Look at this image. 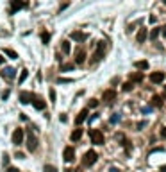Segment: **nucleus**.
Instances as JSON below:
<instances>
[{"label":"nucleus","instance_id":"39","mask_svg":"<svg viewBox=\"0 0 166 172\" xmlns=\"http://www.w3.org/2000/svg\"><path fill=\"white\" fill-rule=\"evenodd\" d=\"M159 172H166V165H164V167H161V170H159Z\"/></svg>","mask_w":166,"mask_h":172},{"label":"nucleus","instance_id":"35","mask_svg":"<svg viewBox=\"0 0 166 172\" xmlns=\"http://www.w3.org/2000/svg\"><path fill=\"white\" fill-rule=\"evenodd\" d=\"M59 118H61V122H66V120H68V118H66V115H64V113L61 115V116H59Z\"/></svg>","mask_w":166,"mask_h":172},{"label":"nucleus","instance_id":"42","mask_svg":"<svg viewBox=\"0 0 166 172\" xmlns=\"http://www.w3.org/2000/svg\"><path fill=\"white\" fill-rule=\"evenodd\" d=\"M164 97H166V90H164Z\"/></svg>","mask_w":166,"mask_h":172},{"label":"nucleus","instance_id":"18","mask_svg":"<svg viewBox=\"0 0 166 172\" xmlns=\"http://www.w3.org/2000/svg\"><path fill=\"white\" fill-rule=\"evenodd\" d=\"M4 54H5V56H9L11 59H18V54H16L13 49H4Z\"/></svg>","mask_w":166,"mask_h":172},{"label":"nucleus","instance_id":"25","mask_svg":"<svg viewBox=\"0 0 166 172\" xmlns=\"http://www.w3.org/2000/svg\"><path fill=\"white\" fill-rule=\"evenodd\" d=\"M43 172H57V169H55L54 165H45V169H43Z\"/></svg>","mask_w":166,"mask_h":172},{"label":"nucleus","instance_id":"36","mask_svg":"<svg viewBox=\"0 0 166 172\" xmlns=\"http://www.w3.org/2000/svg\"><path fill=\"white\" fill-rule=\"evenodd\" d=\"M16 158H18V160H21V158H25V156H23V153H16Z\"/></svg>","mask_w":166,"mask_h":172},{"label":"nucleus","instance_id":"19","mask_svg":"<svg viewBox=\"0 0 166 172\" xmlns=\"http://www.w3.org/2000/svg\"><path fill=\"white\" fill-rule=\"evenodd\" d=\"M2 76L9 77V79H11V77H15V68H9V66H7V68H4V72H2Z\"/></svg>","mask_w":166,"mask_h":172},{"label":"nucleus","instance_id":"2","mask_svg":"<svg viewBox=\"0 0 166 172\" xmlns=\"http://www.w3.org/2000/svg\"><path fill=\"white\" fill-rule=\"evenodd\" d=\"M82 163H84L86 167H91V165H95V163H96V153H95V151H88V153L84 154Z\"/></svg>","mask_w":166,"mask_h":172},{"label":"nucleus","instance_id":"23","mask_svg":"<svg viewBox=\"0 0 166 172\" xmlns=\"http://www.w3.org/2000/svg\"><path fill=\"white\" fill-rule=\"evenodd\" d=\"M73 68H75L73 63H66V65L61 66V72H68V70H73Z\"/></svg>","mask_w":166,"mask_h":172},{"label":"nucleus","instance_id":"26","mask_svg":"<svg viewBox=\"0 0 166 172\" xmlns=\"http://www.w3.org/2000/svg\"><path fill=\"white\" fill-rule=\"evenodd\" d=\"M132 88H134V84H132V83H125V84H123V92H130Z\"/></svg>","mask_w":166,"mask_h":172},{"label":"nucleus","instance_id":"15","mask_svg":"<svg viewBox=\"0 0 166 172\" xmlns=\"http://www.w3.org/2000/svg\"><path fill=\"white\" fill-rule=\"evenodd\" d=\"M139 81H143V74H141V72L130 74V81H129V83H139Z\"/></svg>","mask_w":166,"mask_h":172},{"label":"nucleus","instance_id":"1","mask_svg":"<svg viewBox=\"0 0 166 172\" xmlns=\"http://www.w3.org/2000/svg\"><path fill=\"white\" fill-rule=\"evenodd\" d=\"M104 52H106V41H98L96 52L93 54V63H98V61H102V57H104Z\"/></svg>","mask_w":166,"mask_h":172},{"label":"nucleus","instance_id":"12","mask_svg":"<svg viewBox=\"0 0 166 172\" xmlns=\"http://www.w3.org/2000/svg\"><path fill=\"white\" fill-rule=\"evenodd\" d=\"M86 116H88V110H82L80 113L77 115V118H75V124H77V126H80V124L86 120Z\"/></svg>","mask_w":166,"mask_h":172},{"label":"nucleus","instance_id":"16","mask_svg":"<svg viewBox=\"0 0 166 172\" xmlns=\"http://www.w3.org/2000/svg\"><path fill=\"white\" fill-rule=\"evenodd\" d=\"M134 66H136L138 70H147L148 68V61H136Z\"/></svg>","mask_w":166,"mask_h":172},{"label":"nucleus","instance_id":"8","mask_svg":"<svg viewBox=\"0 0 166 172\" xmlns=\"http://www.w3.org/2000/svg\"><path fill=\"white\" fill-rule=\"evenodd\" d=\"M84 59H86V50H77V54H75V63L77 65H80V63H84ZM73 63V65H75Z\"/></svg>","mask_w":166,"mask_h":172},{"label":"nucleus","instance_id":"37","mask_svg":"<svg viewBox=\"0 0 166 172\" xmlns=\"http://www.w3.org/2000/svg\"><path fill=\"white\" fill-rule=\"evenodd\" d=\"M7 172H20V170H16V169H13V167H9V170Z\"/></svg>","mask_w":166,"mask_h":172},{"label":"nucleus","instance_id":"11","mask_svg":"<svg viewBox=\"0 0 166 172\" xmlns=\"http://www.w3.org/2000/svg\"><path fill=\"white\" fill-rule=\"evenodd\" d=\"M114 97H116V92H114V90H106L102 99H104L106 102H111V100H114Z\"/></svg>","mask_w":166,"mask_h":172},{"label":"nucleus","instance_id":"5","mask_svg":"<svg viewBox=\"0 0 166 172\" xmlns=\"http://www.w3.org/2000/svg\"><path fill=\"white\" fill-rule=\"evenodd\" d=\"M27 149H29L31 153L37 149V140H36V136H32V133L29 134V138H27Z\"/></svg>","mask_w":166,"mask_h":172},{"label":"nucleus","instance_id":"20","mask_svg":"<svg viewBox=\"0 0 166 172\" xmlns=\"http://www.w3.org/2000/svg\"><path fill=\"white\" fill-rule=\"evenodd\" d=\"M23 5H25V4H21V2H16V0H15V2L11 4V7H13V9H11V13H15V11H18V9H21Z\"/></svg>","mask_w":166,"mask_h":172},{"label":"nucleus","instance_id":"10","mask_svg":"<svg viewBox=\"0 0 166 172\" xmlns=\"http://www.w3.org/2000/svg\"><path fill=\"white\" fill-rule=\"evenodd\" d=\"M32 100V93H29V92H21V95H20V102L21 104H29Z\"/></svg>","mask_w":166,"mask_h":172},{"label":"nucleus","instance_id":"9","mask_svg":"<svg viewBox=\"0 0 166 172\" xmlns=\"http://www.w3.org/2000/svg\"><path fill=\"white\" fill-rule=\"evenodd\" d=\"M70 36H72V39H75V41H84V39L88 38V34H84V32H79V31H73Z\"/></svg>","mask_w":166,"mask_h":172},{"label":"nucleus","instance_id":"38","mask_svg":"<svg viewBox=\"0 0 166 172\" xmlns=\"http://www.w3.org/2000/svg\"><path fill=\"white\" fill-rule=\"evenodd\" d=\"M163 36H166V25L163 27Z\"/></svg>","mask_w":166,"mask_h":172},{"label":"nucleus","instance_id":"30","mask_svg":"<svg viewBox=\"0 0 166 172\" xmlns=\"http://www.w3.org/2000/svg\"><path fill=\"white\" fill-rule=\"evenodd\" d=\"M118 120H120V115H112L111 116V124H116Z\"/></svg>","mask_w":166,"mask_h":172},{"label":"nucleus","instance_id":"6","mask_svg":"<svg viewBox=\"0 0 166 172\" xmlns=\"http://www.w3.org/2000/svg\"><path fill=\"white\" fill-rule=\"evenodd\" d=\"M21 142H23V129H15V133H13V143L20 145Z\"/></svg>","mask_w":166,"mask_h":172},{"label":"nucleus","instance_id":"4","mask_svg":"<svg viewBox=\"0 0 166 172\" xmlns=\"http://www.w3.org/2000/svg\"><path fill=\"white\" fill-rule=\"evenodd\" d=\"M164 77L166 76L163 72H152V74H150V81H152L154 84H161V83L164 81Z\"/></svg>","mask_w":166,"mask_h":172},{"label":"nucleus","instance_id":"33","mask_svg":"<svg viewBox=\"0 0 166 172\" xmlns=\"http://www.w3.org/2000/svg\"><path fill=\"white\" fill-rule=\"evenodd\" d=\"M161 138H164V140H166V127L161 129Z\"/></svg>","mask_w":166,"mask_h":172},{"label":"nucleus","instance_id":"22","mask_svg":"<svg viewBox=\"0 0 166 172\" xmlns=\"http://www.w3.org/2000/svg\"><path fill=\"white\" fill-rule=\"evenodd\" d=\"M152 104H154V106H163V99L159 95H154L152 97Z\"/></svg>","mask_w":166,"mask_h":172},{"label":"nucleus","instance_id":"24","mask_svg":"<svg viewBox=\"0 0 166 172\" xmlns=\"http://www.w3.org/2000/svg\"><path fill=\"white\" fill-rule=\"evenodd\" d=\"M159 32H161V29H152V31H150V39H157Z\"/></svg>","mask_w":166,"mask_h":172},{"label":"nucleus","instance_id":"31","mask_svg":"<svg viewBox=\"0 0 166 172\" xmlns=\"http://www.w3.org/2000/svg\"><path fill=\"white\" fill-rule=\"evenodd\" d=\"M0 97H2V99H7V97H9V90H4V92L0 93Z\"/></svg>","mask_w":166,"mask_h":172},{"label":"nucleus","instance_id":"40","mask_svg":"<svg viewBox=\"0 0 166 172\" xmlns=\"http://www.w3.org/2000/svg\"><path fill=\"white\" fill-rule=\"evenodd\" d=\"M2 63H4V56H0V65H2Z\"/></svg>","mask_w":166,"mask_h":172},{"label":"nucleus","instance_id":"21","mask_svg":"<svg viewBox=\"0 0 166 172\" xmlns=\"http://www.w3.org/2000/svg\"><path fill=\"white\" fill-rule=\"evenodd\" d=\"M61 47H63V52H64V54H70V50H72L70 41H63V43H61Z\"/></svg>","mask_w":166,"mask_h":172},{"label":"nucleus","instance_id":"3","mask_svg":"<svg viewBox=\"0 0 166 172\" xmlns=\"http://www.w3.org/2000/svg\"><path fill=\"white\" fill-rule=\"evenodd\" d=\"M90 134H91L93 143H96V145H104V133H102L100 129H93Z\"/></svg>","mask_w":166,"mask_h":172},{"label":"nucleus","instance_id":"28","mask_svg":"<svg viewBox=\"0 0 166 172\" xmlns=\"http://www.w3.org/2000/svg\"><path fill=\"white\" fill-rule=\"evenodd\" d=\"M41 39H43V43H47V41L50 39V34H48V32H43V34H41Z\"/></svg>","mask_w":166,"mask_h":172},{"label":"nucleus","instance_id":"14","mask_svg":"<svg viewBox=\"0 0 166 172\" xmlns=\"http://www.w3.org/2000/svg\"><path fill=\"white\" fill-rule=\"evenodd\" d=\"M32 102H34V108L39 110V111H41V110H45V106H47V104H45V100H43V99H39V97H36Z\"/></svg>","mask_w":166,"mask_h":172},{"label":"nucleus","instance_id":"32","mask_svg":"<svg viewBox=\"0 0 166 172\" xmlns=\"http://www.w3.org/2000/svg\"><path fill=\"white\" fill-rule=\"evenodd\" d=\"M50 100H52V104L55 102V92L54 90H50Z\"/></svg>","mask_w":166,"mask_h":172},{"label":"nucleus","instance_id":"7","mask_svg":"<svg viewBox=\"0 0 166 172\" xmlns=\"http://www.w3.org/2000/svg\"><path fill=\"white\" fill-rule=\"evenodd\" d=\"M64 160H66V161H73L75 160V149L73 147H66V149H64Z\"/></svg>","mask_w":166,"mask_h":172},{"label":"nucleus","instance_id":"13","mask_svg":"<svg viewBox=\"0 0 166 172\" xmlns=\"http://www.w3.org/2000/svg\"><path fill=\"white\" fill-rule=\"evenodd\" d=\"M136 39H138V43H143V41L147 39V27H141V29H139V32H138Z\"/></svg>","mask_w":166,"mask_h":172},{"label":"nucleus","instance_id":"27","mask_svg":"<svg viewBox=\"0 0 166 172\" xmlns=\"http://www.w3.org/2000/svg\"><path fill=\"white\" fill-rule=\"evenodd\" d=\"M27 76H29V72H27V70H21V76H20V83H23V81L27 79Z\"/></svg>","mask_w":166,"mask_h":172},{"label":"nucleus","instance_id":"34","mask_svg":"<svg viewBox=\"0 0 166 172\" xmlns=\"http://www.w3.org/2000/svg\"><path fill=\"white\" fill-rule=\"evenodd\" d=\"M9 163V156L7 154H4V165H7Z\"/></svg>","mask_w":166,"mask_h":172},{"label":"nucleus","instance_id":"29","mask_svg":"<svg viewBox=\"0 0 166 172\" xmlns=\"http://www.w3.org/2000/svg\"><path fill=\"white\" fill-rule=\"evenodd\" d=\"M96 106H98V100H96V99H91V100H90V108H96Z\"/></svg>","mask_w":166,"mask_h":172},{"label":"nucleus","instance_id":"17","mask_svg":"<svg viewBox=\"0 0 166 172\" xmlns=\"http://www.w3.org/2000/svg\"><path fill=\"white\" fill-rule=\"evenodd\" d=\"M80 136H82V129H75L73 133L70 134V138H72V142H77V140H80Z\"/></svg>","mask_w":166,"mask_h":172},{"label":"nucleus","instance_id":"41","mask_svg":"<svg viewBox=\"0 0 166 172\" xmlns=\"http://www.w3.org/2000/svg\"><path fill=\"white\" fill-rule=\"evenodd\" d=\"M111 172H118V170H116V169H111Z\"/></svg>","mask_w":166,"mask_h":172}]
</instances>
